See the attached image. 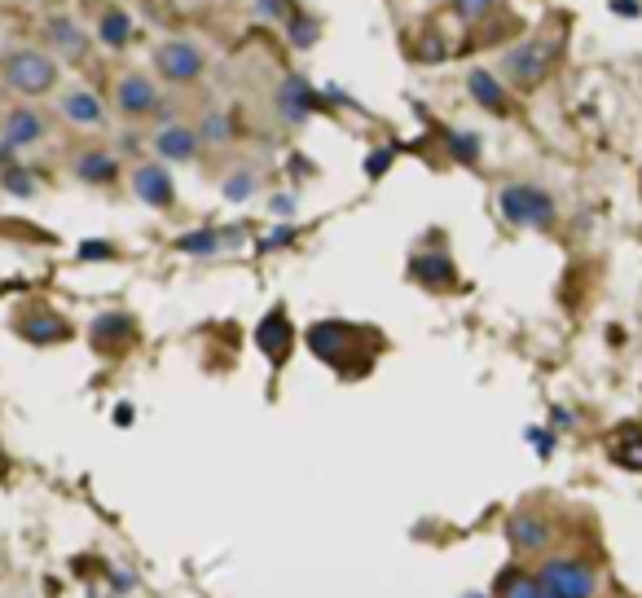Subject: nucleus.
Instances as JSON below:
<instances>
[{"instance_id": "obj_1", "label": "nucleus", "mask_w": 642, "mask_h": 598, "mask_svg": "<svg viewBox=\"0 0 642 598\" xmlns=\"http://www.w3.org/2000/svg\"><path fill=\"white\" fill-rule=\"evenodd\" d=\"M308 348H313L317 361L339 370L343 379H361V365L352 357L361 352V357L374 361L383 352V339L365 326H348V321H317V326H308Z\"/></svg>"}, {"instance_id": "obj_2", "label": "nucleus", "mask_w": 642, "mask_h": 598, "mask_svg": "<svg viewBox=\"0 0 642 598\" xmlns=\"http://www.w3.org/2000/svg\"><path fill=\"white\" fill-rule=\"evenodd\" d=\"M537 581L550 598H599L603 572L585 555H546L537 563Z\"/></svg>"}, {"instance_id": "obj_3", "label": "nucleus", "mask_w": 642, "mask_h": 598, "mask_svg": "<svg viewBox=\"0 0 642 598\" xmlns=\"http://www.w3.org/2000/svg\"><path fill=\"white\" fill-rule=\"evenodd\" d=\"M497 212L506 216V225L515 229H550L559 220V207L541 185L533 181H511L497 194Z\"/></svg>"}, {"instance_id": "obj_4", "label": "nucleus", "mask_w": 642, "mask_h": 598, "mask_svg": "<svg viewBox=\"0 0 642 598\" xmlns=\"http://www.w3.org/2000/svg\"><path fill=\"white\" fill-rule=\"evenodd\" d=\"M559 49H563L559 36H528V40H519L515 49H506V58H502L506 80H511L515 88H537L550 71H555Z\"/></svg>"}, {"instance_id": "obj_5", "label": "nucleus", "mask_w": 642, "mask_h": 598, "mask_svg": "<svg viewBox=\"0 0 642 598\" xmlns=\"http://www.w3.org/2000/svg\"><path fill=\"white\" fill-rule=\"evenodd\" d=\"M0 75H5V84L22 97H44L58 88V62L40 49H14L0 62Z\"/></svg>"}, {"instance_id": "obj_6", "label": "nucleus", "mask_w": 642, "mask_h": 598, "mask_svg": "<svg viewBox=\"0 0 642 598\" xmlns=\"http://www.w3.org/2000/svg\"><path fill=\"white\" fill-rule=\"evenodd\" d=\"M506 537H511V546L519 550L524 559H546L550 546H555V524H550V515L533 511V506H519V511L506 515Z\"/></svg>"}, {"instance_id": "obj_7", "label": "nucleus", "mask_w": 642, "mask_h": 598, "mask_svg": "<svg viewBox=\"0 0 642 598\" xmlns=\"http://www.w3.org/2000/svg\"><path fill=\"white\" fill-rule=\"evenodd\" d=\"M203 49H198L194 40H163L159 49H154V71L163 75L168 84H194L198 75H203Z\"/></svg>"}, {"instance_id": "obj_8", "label": "nucleus", "mask_w": 642, "mask_h": 598, "mask_svg": "<svg viewBox=\"0 0 642 598\" xmlns=\"http://www.w3.org/2000/svg\"><path fill=\"white\" fill-rule=\"evenodd\" d=\"M273 110H278L282 124H304L313 110H321V93L313 84L304 80V75H286V80L278 84V93H273Z\"/></svg>"}, {"instance_id": "obj_9", "label": "nucleus", "mask_w": 642, "mask_h": 598, "mask_svg": "<svg viewBox=\"0 0 642 598\" xmlns=\"http://www.w3.org/2000/svg\"><path fill=\"white\" fill-rule=\"evenodd\" d=\"M115 106H119V115H128V119H146V115H159V84L150 80L146 71H128L124 80L115 84Z\"/></svg>"}, {"instance_id": "obj_10", "label": "nucleus", "mask_w": 642, "mask_h": 598, "mask_svg": "<svg viewBox=\"0 0 642 598\" xmlns=\"http://www.w3.org/2000/svg\"><path fill=\"white\" fill-rule=\"evenodd\" d=\"M137 317L132 313H102L93 317V326H88V339H93L97 352H106V357H119V352L132 348V339H137Z\"/></svg>"}, {"instance_id": "obj_11", "label": "nucleus", "mask_w": 642, "mask_h": 598, "mask_svg": "<svg viewBox=\"0 0 642 598\" xmlns=\"http://www.w3.org/2000/svg\"><path fill=\"white\" fill-rule=\"evenodd\" d=\"M132 194L150 207H172L176 203L172 172L163 168V163H137V168H132Z\"/></svg>"}, {"instance_id": "obj_12", "label": "nucleus", "mask_w": 642, "mask_h": 598, "mask_svg": "<svg viewBox=\"0 0 642 598\" xmlns=\"http://www.w3.org/2000/svg\"><path fill=\"white\" fill-rule=\"evenodd\" d=\"M409 278L418 286H427V291H453V286H458V264H453L445 251H418V256L409 260Z\"/></svg>"}, {"instance_id": "obj_13", "label": "nucleus", "mask_w": 642, "mask_h": 598, "mask_svg": "<svg viewBox=\"0 0 642 598\" xmlns=\"http://www.w3.org/2000/svg\"><path fill=\"white\" fill-rule=\"evenodd\" d=\"M256 348L273 365H286V357H291V348H295V330H291V317H286L282 308H273V313L256 326Z\"/></svg>"}, {"instance_id": "obj_14", "label": "nucleus", "mask_w": 642, "mask_h": 598, "mask_svg": "<svg viewBox=\"0 0 642 598\" xmlns=\"http://www.w3.org/2000/svg\"><path fill=\"white\" fill-rule=\"evenodd\" d=\"M198 132L185 128V124H159V132H154V154H159L163 163H190L198 159Z\"/></svg>"}, {"instance_id": "obj_15", "label": "nucleus", "mask_w": 642, "mask_h": 598, "mask_svg": "<svg viewBox=\"0 0 642 598\" xmlns=\"http://www.w3.org/2000/svg\"><path fill=\"white\" fill-rule=\"evenodd\" d=\"M49 137V124H44V115L36 106H14L5 115V141L14 150H27V146H40V141Z\"/></svg>"}, {"instance_id": "obj_16", "label": "nucleus", "mask_w": 642, "mask_h": 598, "mask_svg": "<svg viewBox=\"0 0 642 598\" xmlns=\"http://www.w3.org/2000/svg\"><path fill=\"white\" fill-rule=\"evenodd\" d=\"M467 93L475 106H484L489 115H511V97H506V84L497 80L493 71H484V66H471L467 71Z\"/></svg>"}, {"instance_id": "obj_17", "label": "nucleus", "mask_w": 642, "mask_h": 598, "mask_svg": "<svg viewBox=\"0 0 642 598\" xmlns=\"http://www.w3.org/2000/svg\"><path fill=\"white\" fill-rule=\"evenodd\" d=\"M62 119L66 124H80V128H97V124H106V106H102V97L97 93H88V88H66L62 93Z\"/></svg>"}, {"instance_id": "obj_18", "label": "nucleus", "mask_w": 642, "mask_h": 598, "mask_svg": "<svg viewBox=\"0 0 642 598\" xmlns=\"http://www.w3.org/2000/svg\"><path fill=\"white\" fill-rule=\"evenodd\" d=\"M44 31H49V44L58 49V58H66L71 66H80L88 58V36L80 31V22H75V18L58 14V18H49V27H44Z\"/></svg>"}, {"instance_id": "obj_19", "label": "nucleus", "mask_w": 642, "mask_h": 598, "mask_svg": "<svg viewBox=\"0 0 642 598\" xmlns=\"http://www.w3.org/2000/svg\"><path fill=\"white\" fill-rule=\"evenodd\" d=\"M18 335L36 348H49V343H62L71 339V321L58 317V313H27L18 321Z\"/></svg>"}, {"instance_id": "obj_20", "label": "nucleus", "mask_w": 642, "mask_h": 598, "mask_svg": "<svg viewBox=\"0 0 642 598\" xmlns=\"http://www.w3.org/2000/svg\"><path fill=\"white\" fill-rule=\"evenodd\" d=\"M493 598H546V590H541L537 572H528V568H519V563H511V568L497 572Z\"/></svg>"}, {"instance_id": "obj_21", "label": "nucleus", "mask_w": 642, "mask_h": 598, "mask_svg": "<svg viewBox=\"0 0 642 598\" xmlns=\"http://www.w3.org/2000/svg\"><path fill=\"white\" fill-rule=\"evenodd\" d=\"M137 36V27H132V18H128V9H119V5H106L102 14H97V40L106 44V49H124V44Z\"/></svg>"}, {"instance_id": "obj_22", "label": "nucleus", "mask_w": 642, "mask_h": 598, "mask_svg": "<svg viewBox=\"0 0 642 598\" xmlns=\"http://www.w3.org/2000/svg\"><path fill=\"white\" fill-rule=\"evenodd\" d=\"M75 176H80L84 185H110L119 176V163H115V154H106V150H84L80 159H75Z\"/></svg>"}, {"instance_id": "obj_23", "label": "nucleus", "mask_w": 642, "mask_h": 598, "mask_svg": "<svg viewBox=\"0 0 642 598\" xmlns=\"http://www.w3.org/2000/svg\"><path fill=\"white\" fill-rule=\"evenodd\" d=\"M607 458H612L616 467H625V471H642V431L625 427L621 436L607 445Z\"/></svg>"}, {"instance_id": "obj_24", "label": "nucleus", "mask_w": 642, "mask_h": 598, "mask_svg": "<svg viewBox=\"0 0 642 598\" xmlns=\"http://www.w3.org/2000/svg\"><path fill=\"white\" fill-rule=\"evenodd\" d=\"M198 141H207V146H229V141H234V119H229L225 110H207L203 124H198Z\"/></svg>"}, {"instance_id": "obj_25", "label": "nucleus", "mask_w": 642, "mask_h": 598, "mask_svg": "<svg viewBox=\"0 0 642 598\" xmlns=\"http://www.w3.org/2000/svg\"><path fill=\"white\" fill-rule=\"evenodd\" d=\"M176 251H185V256H212V251L225 247V238H220V229H194V234H181L172 242Z\"/></svg>"}, {"instance_id": "obj_26", "label": "nucleus", "mask_w": 642, "mask_h": 598, "mask_svg": "<svg viewBox=\"0 0 642 598\" xmlns=\"http://www.w3.org/2000/svg\"><path fill=\"white\" fill-rule=\"evenodd\" d=\"M317 22L313 18H308V14H295L291 22H286V44H291V49L295 53H308V49H313V44H317Z\"/></svg>"}, {"instance_id": "obj_27", "label": "nucleus", "mask_w": 642, "mask_h": 598, "mask_svg": "<svg viewBox=\"0 0 642 598\" xmlns=\"http://www.w3.org/2000/svg\"><path fill=\"white\" fill-rule=\"evenodd\" d=\"M445 146H449V154H453V163H467V168H471V163H480V150H484L475 132H449Z\"/></svg>"}, {"instance_id": "obj_28", "label": "nucleus", "mask_w": 642, "mask_h": 598, "mask_svg": "<svg viewBox=\"0 0 642 598\" xmlns=\"http://www.w3.org/2000/svg\"><path fill=\"white\" fill-rule=\"evenodd\" d=\"M256 190H260V176L251 172V168L229 172V181H225V198H229V203H247Z\"/></svg>"}, {"instance_id": "obj_29", "label": "nucleus", "mask_w": 642, "mask_h": 598, "mask_svg": "<svg viewBox=\"0 0 642 598\" xmlns=\"http://www.w3.org/2000/svg\"><path fill=\"white\" fill-rule=\"evenodd\" d=\"M0 185H5L14 198H31V194H36V181H31V172H22V168H5Z\"/></svg>"}, {"instance_id": "obj_30", "label": "nucleus", "mask_w": 642, "mask_h": 598, "mask_svg": "<svg viewBox=\"0 0 642 598\" xmlns=\"http://www.w3.org/2000/svg\"><path fill=\"white\" fill-rule=\"evenodd\" d=\"M493 5L497 0H453V14H458L462 22H480V18L493 14Z\"/></svg>"}, {"instance_id": "obj_31", "label": "nucleus", "mask_w": 642, "mask_h": 598, "mask_svg": "<svg viewBox=\"0 0 642 598\" xmlns=\"http://www.w3.org/2000/svg\"><path fill=\"white\" fill-rule=\"evenodd\" d=\"M256 14L264 22H291L295 18V5L291 0H256Z\"/></svg>"}, {"instance_id": "obj_32", "label": "nucleus", "mask_w": 642, "mask_h": 598, "mask_svg": "<svg viewBox=\"0 0 642 598\" xmlns=\"http://www.w3.org/2000/svg\"><path fill=\"white\" fill-rule=\"evenodd\" d=\"M528 445H533L541 458H550L555 453V431H546V427H528Z\"/></svg>"}, {"instance_id": "obj_33", "label": "nucleus", "mask_w": 642, "mask_h": 598, "mask_svg": "<svg viewBox=\"0 0 642 598\" xmlns=\"http://www.w3.org/2000/svg\"><path fill=\"white\" fill-rule=\"evenodd\" d=\"M392 159H396V150H374L370 159H365V176H383L392 168Z\"/></svg>"}, {"instance_id": "obj_34", "label": "nucleus", "mask_w": 642, "mask_h": 598, "mask_svg": "<svg viewBox=\"0 0 642 598\" xmlns=\"http://www.w3.org/2000/svg\"><path fill=\"white\" fill-rule=\"evenodd\" d=\"M80 260H115V247H110V242L88 238L84 247H80Z\"/></svg>"}, {"instance_id": "obj_35", "label": "nucleus", "mask_w": 642, "mask_h": 598, "mask_svg": "<svg viewBox=\"0 0 642 598\" xmlns=\"http://www.w3.org/2000/svg\"><path fill=\"white\" fill-rule=\"evenodd\" d=\"M418 58H423V62H436V58H445V44H440V36H431V31H427V40L418 44Z\"/></svg>"}, {"instance_id": "obj_36", "label": "nucleus", "mask_w": 642, "mask_h": 598, "mask_svg": "<svg viewBox=\"0 0 642 598\" xmlns=\"http://www.w3.org/2000/svg\"><path fill=\"white\" fill-rule=\"evenodd\" d=\"M286 242H295V229L291 225H282V229H273L269 238H264V251H278V247H286Z\"/></svg>"}, {"instance_id": "obj_37", "label": "nucleus", "mask_w": 642, "mask_h": 598, "mask_svg": "<svg viewBox=\"0 0 642 598\" xmlns=\"http://www.w3.org/2000/svg\"><path fill=\"white\" fill-rule=\"evenodd\" d=\"M572 427V409H550V431H568Z\"/></svg>"}, {"instance_id": "obj_38", "label": "nucleus", "mask_w": 642, "mask_h": 598, "mask_svg": "<svg viewBox=\"0 0 642 598\" xmlns=\"http://www.w3.org/2000/svg\"><path fill=\"white\" fill-rule=\"evenodd\" d=\"M612 9H616V14H621V18H638V14H642V5H638V0H612Z\"/></svg>"}, {"instance_id": "obj_39", "label": "nucleus", "mask_w": 642, "mask_h": 598, "mask_svg": "<svg viewBox=\"0 0 642 598\" xmlns=\"http://www.w3.org/2000/svg\"><path fill=\"white\" fill-rule=\"evenodd\" d=\"M9 159H14V146H9V141L0 137V163H9Z\"/></svg>"}, {"instance_id": "obj_40", "label": "nucleus", "mask_w": 642, "mask_h": 598, "mask_svg": "<svg viewBox=\"0 0 642 598\" xmlns=\"http://www.w3.org/2000/svg\"><path fill=\"white\" fill-rule=\"evenodd\" d=\"M462 598H489V594H462Z\"/></svg>"}, {"instance_id": "obj_41", "label": "nucleus", "mask_w": 642, "mask_h": 598, "mask_svg": "<svg viewBox=\"0 0 642 598\" xmlns=\"http://www.w3.org/2000/svg\"><path fill=\"white\" fill-rule=\"evenodd\" d=\"M546 598H550V594H546Z\"/></svg>"}]
</instances>
